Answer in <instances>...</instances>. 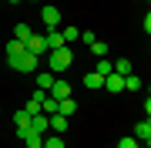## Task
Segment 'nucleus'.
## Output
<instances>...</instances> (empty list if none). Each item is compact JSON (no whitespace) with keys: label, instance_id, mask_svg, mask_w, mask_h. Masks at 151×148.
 Here are the masks:
<instances>
[{"label":"nucleus","instance_id":"f257e3e1","mask_svg":"<svg viewBox=\"0 0 151 148\" xmlns=\"http://www.w3.org/2000/svg\"><path fill=\"white\" fill-rule=\"evenodd\" d=\"M47 64H50V74H64L67 67L74 64V51H70L67 44L57 47V51H50V61H47Z\"/></svg>","mask_w":151,"mask_h":148},{"label":"nucleus","instance_id":"f03ea898","mask_svg":"<svg viewBox=\"0 0 151 148\" xmlns=\"http://www.w3.org/2000/svg\"><path fill=\"white\" fill-rule=\"evenodd\" d=\"M7 64H10L14 71H20V74H34V71H37V57H34L27 47H24L20 54H10V57H7Z\"/></svg>","mask_w":151,"mask_h":148},{"label":"nucleus","instance_id":"7ed1b4c3","mask_svg":"<svg viewBox=\"0 0 151 148\" xmlns=\"http://www.w3.org/2000/svg\"><path fill=\"white\" fill-rule=\"evenodd\" d=\"M40 20L47 24V30H57V27H60V10H57V7H50V4H47V7L40 10Z\"/></svg>","mask_w":151,"mask_h":148},{"label":"nucleus","instance_id":"20e7f679","mask_svg":"<svg viewBox=\"0 0 151 148\" xmlns=\"http://www.w3.org/2000/svg\"><path fill=\"white\" fill-rule=\"evenodd\" d=\"M50 98L60 101V98H70V84H67V77H54V84H50Z\"/></svg>","mask_w":151,"mask_h":148},{"label":"nucleus","instance_id":"39448f33","mask_svg":"<svg viewBox=\"0 0 151 148\" xmlns=\"http://www.w3.org/2000/svg\"><path fill=\"white\" fill-rule=\"evenodd\" d=\"M24 47H27V51H30L34 57L47 54V44H44V34H30V37H27V44H24Z\"/></svg>","mask_w":151,"mask_h":148},{"label":"nucleus","instance_id":"423d86ee","mask_svg":"<svg viewBox=\"0 0 151 148\" xmlns=\"http://www.w3.org/2000/svg\"><path fill=\"white\" fill-rule=\"evenodd\" d=\"M134 138H138V145H145V148H148V142H151V121H148V118L134 125Z\"/></svg>","mask_w":151,"mask_h":148},{"label":"nucleus","instance_id":"0eeeda50","mask_svg":"<svg viewBox=\"0 0 151 148\" xmlns=\"http://www.w3.org/2000/svg\"><path fill=\"white\" fill-rule=\"evenodd\" d=\"M104 91H111V94H121V91H124V77L111 71L108 77H104Z\"/></svg>","mask_w":151,"mask_h":148},{"label":"nucleus","instance_id":"6e6552de","mask_svg":"<svg viewBox=\"0 0 151 148\" xmlns=\"http://www.w3.org/2000/svg\"><path fill=\"white\" fill-rule=\"evenodd\" d=\"M44 44H47V51L64 47V34H60V30H47V34H44Z\"/></svg>","mask_w":151,"mask_h":148},{"label":"nucleus","instance_id":"1a4fd4ad","mask_svg":"<svg viewBox=\"0 0 151 148\" xmlns=\"http://www.w3.org/2000/svg\"><path fill=\"white\" fill-rule=\"evenodd\" d=\"M24 138V145L27 148H44V135H37V131H17Z\"/></svg>","mask_w":151,"mask_h":148},{"label":"nucleus","instance_id":"9d476101","mask_svg":"<svg viewBox=\"0 0 151 148\" xmlns=\"http://www.w3.org/2000/svg\"><path fill=\"white\" fill-rule=\"evenodd\" d=\"M30 34H34V27H30V24H17V27H14V40H20V44H27V37H30Z\"/></svg>","mask_w":151,"mask_h":148},{"label":"nucleus","instance_id":"9b49d317","mask_svg":"<svg viewBox=\"0 0 151 148\" xmlns=\"http://www.w3.org/2000/svg\"><path fill=\"white\" fill-rule=\"evenodd\" d=\"M47 121H50V131H57V135L67 131V118L64 115H47Z\"/></svg>","mask_w":151,"mask_h":148},{"label":"nucleus","instance_id":"f8f14e48","mask_svg":"<svg viewBox=\"0 0 151 148\" xmlns=\"http://www.w3.org/2000/svg\"><path fill=\"white\" fill-rule=\"evenodd\" d=\"M77 111V101H70V98H60L57 101V115H64V118H70Z\"/></svg>","mask_w":151,"mask_h":148},{"label":"nucleus","instance_id":"ddd939ff","mask_svg":"<svg viewBox=\"0 0 151 148\" xmlns=\"http://www.w3.org/2000/svg\"><path fill=\"white\" fill-rule=\"evenodd\" d=\"M84 88H87V91L104 88V77H101V74H94V71H91V74H84Z\"/></svg>","mask_w":151,"mask_h":148},{"label":"nucleus","instance_id":"4468645a","mask_svg":"<svg viewBox=\"0 0 151 148\" xmlns=\"http://www.w3.org/2000/svg\"><path fill=\"white\" fill-rule=\"evenodd\" d=\"M114 71V64H111V61L108 57H97V64H94V74H101V77H108Z\"/></svg>","mask_w":151,"mask_h":148},{"label":"nucleus","instance_id":"2eb2a0df","mask_svg":"<svg viewBox=\"0 0 151 148\" xmlns=\"http://www.w3.org/2000/svg\"><path fill=\"white\" fill-rule=\"evenodd\" d=\"M111 64H114V74H121V77L131 74V61L128 57H118V61H111Z\"/></svg>","mask_w":151,"mask_h":148},{"label":"nucleus","instance_id":"dca6fc26","mask_svg":"<svg viewBox=\"0 0 151 148\" xmlns=\"http://www.w3.org/2000/svg\"><path fill=\"white\" fill-rule=\"evenodd\" d=\"M124 91H141V77L138 74H124Z\"/></svg>","mask_w":151,"mask_h":148},{"label":"nucleus","instance_id":"f3484780","mask_svg":"<svg viewBox=\"0 0 151 148\" xmlns=\"http://www.w3.org/2000/svg\"><path fill=\"white\" fill-rule=\"evenodd\" d=\"M54 77H57V74H37V88H40V91H50Z\"/></svg>","mask_w":151,"mask_h":148},{"label":"nucleus","instance_id":"a211bd4d","mask_svg":"<svg viewBox=\"0 0 151 148\" xmlns=\"http://www.w3.org/2000/svg\"><path fill=\"white\" fill-rule=\"evenodd\" d=\"M30 118H34V115H27V111H17V115H14V125H17V128H27Z\"/></svg>","mask_w":151,"mask_h":148},{"label":"nucleus","instance_id":"6ab92c4d","mask_svg":"<svg viewBox=\"0 0 151 148\" xmlns=\"http://www.w3.org/2000/svg\"><path fill=\"white\" fill-rule=\"evenodd\" d=\"M91 51H94V57H108V44H104V40H94V44H91Z\"/></svg>","mask_w":151,"mask_h":148},{"label":"nucleus","instance_id":"aec40b11","mask_svg":"<svg viewBox=\"0 0 151 148\" xmlns=\"http://www.w3.org/2000/svg\"><path fill=\"white\" fill-rule=\"evenodd\" d=\"M60 34H64V44H70V40H81V30H77V27H64Z\"/></svg>","mask_w":151,"mask_h":148},{"label":"nucleus","instance_id":"412c9836","mask_svg":"<svg viewBox=\"0 0 151 148\" xmlns=\"http://www.w3.org/2000/svg\"><path fill=\"white\" fill-rule=\"evenodd\" d=\"M44 148H64V138H60V135H50V138H44Z\"/></svg>","mask_w":151,"mask_h":148},{"label":"nucleus","instance_id":"4be33fe9","mask_svg":"<svg viewBox=\"0 0 151 148\" xmlns=\"http://www.w3.org/2000/svg\"><path fill=\"white\" fill-rule=\"evenodd\" d=\"M118 148H141V145H138L134 135H128V138H121V142H118Z\"/></svg>","mask_w":151,"mask_h":148},{"label":"nucleus","instance_id":"5701e85b","mask_svg":"<svg viewBox=\"0 0 151 148\" xmlns=\"http://www.w3.org/2000/svg\"><path fill=\"white\" fill-rule=\"evenodd\" d=\"M20 51H24V44H20V40H14V37H10V44H7V57H10V54H20Z\"/></svg>","mask_w":151,"mask_h":148},{"label":"nucleus","instance_id":"b1692460","mask_svg":"<svg viewBox=\"0 0 151 148\" xmlns=\"http://www.w3.org/2000/svg\"><path fill=\"white\" fill-rule=\"evenodd\" d=\"M24 111H27V115H40V101H37V98H30V101H27V108H24Z\"/></svg>","mask_w":151,"mask_h":148},{"label":"nucleus","instance_id":"393cba45","mask_svg":"<svg viewBox=\"0 0 151 148\" xmlns=\"http://www.w3.org/2000/svg\"><path fill=\"white\" fill-rule=\"evenodd\" d=\"M81 40H84V44H87V47H91V44H94V40H97V37H94V34H91V30H84V34H81Z\"/></svg>","mask_w":151,"mask_h":148},{"label":"nucleus","instance_id":"a878e982","mask_svg":"<svg viewBox=\"0 0 151 148\" xmlns=\"http://www.w3.org/2000/svg\"><path fill=\"white\" fill-rule=\"evenodd\" d=\"M34 4H37V0H34Z\"/></svg>","mask_w":151,"mask_h":148}]
</instances>
